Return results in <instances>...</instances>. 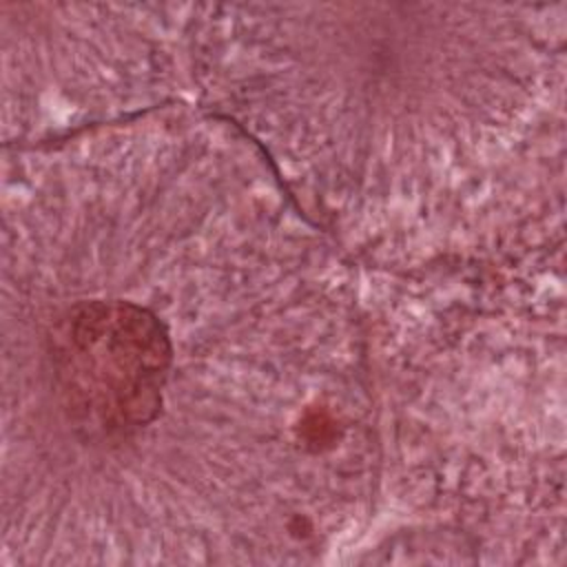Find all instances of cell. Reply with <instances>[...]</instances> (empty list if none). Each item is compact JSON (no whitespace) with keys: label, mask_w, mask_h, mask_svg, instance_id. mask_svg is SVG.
I'll return each mask as SVG.
<instances>
[{"label":"cell","mask_w":567,"mask_h":567,"mask_svg":"<svg viewBox=\"0 0 567 567\" xmlns=\"http://www.w3.org/2000/svg\"><path fill=\"white\" fill-rule=\"evenodd\" d=\"M49 357L71 423L89 436L120 439L157 416L173 348L146 308L93 299L53 326Z\"/></svg>","instance_id":"6da1fadb"}]
</instances>
